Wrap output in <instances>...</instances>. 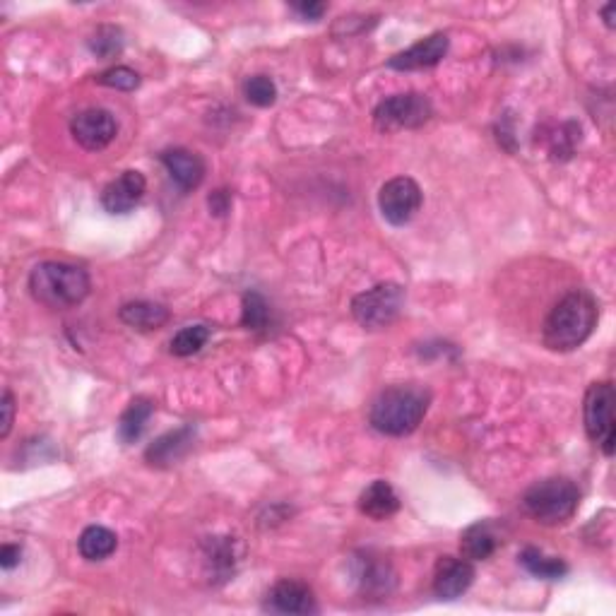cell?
Here are the masks:
<instances>
[{
    "label": "cell",
    "mask_w": 616,
    "mask_h": 616,
    "mask_svg": "<svg viewBox=\"0 0 616 616\" xmlns=\"http://www.w3.org/2000/svg\"><path fill=\"white\" fill-rule=\"evenodd\" d=\"M597 318H600V306L590 292L576 289V292L566 294L549 311L547 321L542 325L544 347L552 352H573L592 335Z\"/></svg>",
    "instance_id": "1"
},
{
    "label": "cell",
    "mask_w": 616,
    "mask_h": 616,
    "mask_svg": "<svg viewBox=\"0 0 616 616\" xmlns=\"http://www.w3.org/2000/svg\"><path fill=\"white\" fill-rule=\"evenodd\" d=\"M431 405V393L422 385H393L373 400L369 422L383 436H407L422 424Z\"/></svg>",
    "instance_id": "2"
},
{
    "label": "cell",
    "mask_w": 616,
    "mask_h": 616,
    "mask_svg": "<svg viewBox=\"0 0 616 616\" xmlns=\"http://www.w3.org/2000/svg\"><path fill=\"white\" fill-rule=\"evenodd\" d=\"M92 282L87 270L77 268L70 263H56V260H46L29 272V294L41 306L56 308H73L90 296Z\"/></svg>",
    "instance_id": "3"
},
{
    "label": "cell",
    "mask_w": 616,
    "mask_h": 616,
    "mask_svg": "<svg viewBox=\"0 0 616 616\" xmlns=\"http://www.w3.org/2000/svg\"><path fill=\"white\" fill-rule=\"evenodd\" d=\"M580 491L571 479L549 477L530 487L523 496V508L539 525H564L578 511Z\"/></svg>",
    "instance_id": "4"
},
{
    "label": "cell",
    "mask_w": 616,
    "mask_h": 616,
    "mask_svg": "<svg viewBox=\"0 0 616 616\" xmlns=\"http://www.w3.org/2000/svg\"><path fill=\"white\" fill-rule=\"evenodd\" d=\"M402 308H405V287L398 282H381L352 299L354 321L366 330H383L393 325Z\"/></svg>",
    "instance_id": "5"
},
{
    "label": "cell",
    "mask_w": 616,
    "mask_h": 616,
    "mask_svg": "<svg viewBox=\"0 0 616 616\" xmlns=\"http://www.w3.org/2000/svg\"><path fill=\"white\" fill-rule=\"evenodd\" d=\"M614 385L609 381L592 383L585 393V405H583V419H585V431L588 438L607 458L614 455Z\"/></svg>",
    "instance_id": "6"
},
{
    "label": "cell",
    "mask_w": 616,
    "mask_h": 616,
    "mask_svg": "<svg viewBox=\"0 0 616 616\" xmlns=\"http://www.w3.org/2000/svg\"><path fill=\"white\" fill-rule=\"evenodd\" d=\"M434 116V106L424 94L407 92L383 99L373 111V123L381 133H398V130L422 128Z\"/></svg>",
    "instance_id": "7"
},
{
    "label": "cell",
    "mask_w": 616,
    "mask_h": 616,
    "mask_svg": "<svg viewBox=\"0 0 616 616\" xmlns=\"http://www.w3.org/2000/svg\"><path fill=\"white\" fill-rule=\"evenodd\" d=\"M422 188L410 176H395L388 183H383L381 193H378V207L381 215L393 227H405L410 219L417 215L422 207Z\"/></svg>",
    "instance_id": "8"
},
{
    "label": "cell",
    "mask_w": 616,
    "mask_h": 616,
    "mask_svg": "<svg viewBox=\"0 0 616 616\" xmlns=\"http://www.w3.org/2000/svg\"><path fill=\"white\" fill-rule=\"evenodd\" d=\"M118 133L116 116L106 109H85L70 121V135L87 152H99L114 142Z\"/></svg>",
    "instance_id": "9"
},
{
    "label": "cell",
    "mask_w": 616,
    "mask_h": 616,
    "mask_svg": "<svg viewBox=\"0 0 616 616\" xmlns=\"http://www.w3.org/2000/svg\"><path fill=\"white\" fill-rule=\"evenodd\" d=\"M265 609L275 614H313L316 612V597L301 580L284 578L270 588L268 597H265Z\"/></svg>",
    "instance_id": "10"
},
{
    "label": "cell",
    "mask_w": 616,
    "mask_h": 616,
    "mask_svg": "<svg viewBox=\"0 0 616 616\" xmlns=\"http://www.w3.org/2000/svg\"><path fill=\"white\" fill-rule=\"evenodd\" d=\"M475 583V566L467 559L441 556L434 571V592L441 600H458Z\"/></svg>",
    "instance_id": "11"
},
{
    "label": "cell",
    "mask_w": 616,
    "mask_h": 616,
    "mask_svg": "<svg viewBox=\"0 0 616 616\" xmlns=\"http://www.w3.org/2000/svg\"><path fill=\"white\" fill-rule=\"evenodd\" d=\"M147 191V181L140 171H123L102 191V207L109 215H128Z\"/></svg>",
    "instance_id": "12"
},
{
    "label": "cell",
    "mask_w": 616,
    "mask_h": 616,
    "mask_svg": "<svg viewBox=\"0 0 616 616\" xmlns=\"http://www.w3.org/2000/svg\"><path fill=\"white\" fill-rule=\"evenodd\" d=\"M450 46L448 34L436 32L431 37H426L417 44L410 46L407 51L395 53L393 58L388 61V68L393 70H424V68H434L446 58Z\"/></svg>",
    "instance_id": "13"
},
{
    "label": "cell",
    "mask_w": 616,
    "mask_h": 616,
    "mask_svg": "<svg viewBox=\"0 0 616 616\" xmlns=\"http://www.w3.org/2000/svg\"><path fill=\"white\" fill-rule=\"evenodd\" d=\"M162 164L167 167L171 181H174L181 191H195L205 179L203 157L186 150V147H174V150L162 152Z\"/></svg>",
    "instance_id": "14"
},
{
    "label": "cell",
    "mask_w": 616,
    "mask_h": 616,
    "mask_svg": "<svg viewBox=\"0 0 616 616\" xmlns=\"http://www.w3.org/2000/svg\"><path fill=\"white\" fill-rule=\"evenodd\" d=\"M193 441H195V426L186 424L181 426V429L159 436L157 441L145 450V460L150 462L152 467H169L174 465V462H179L183 455L193 448Z\"/></svg>",
    "instance_id": "15"
},
{
    "label": "cell",
    "mask_w": 616,
    "mask_h": 616,
    "mask_svg": "<svg viewBox=\"0 0 616 616\" xmlns=\"http://www.w3.org/2000/svg\"><path fill=\"white\" fill-rule=\"evenodd\" d=\"M118 318L128 325V328L140 330V333H152V330L164 328L169 323L171 313L167 306L154 304V301H128L118 311Z\"/></svg>",
    "instance_id": "16"
},
{
    "label": "cell",
    "mask_w": 616,
    "mask_h": 616,
    "mask_svg": "<svg viewBox=\"0 0 616 616\" xmlns=\"http://www.w3.org/2000/svg\"><path fill=\"white\" fill-rule=\"evenodd\" d=\"M359 511L371 520H385L400 511V499L385 479H376L359 496Z\"/></svg>",
    "instance_id": "17"
},
{
    "label": "cell",
    "mask_w": 616,
    "mask_h": 616,
    "mask_svg": "<svg viewBox=\"0 0 616 616\" xmlns=\"http://www.w3.org/2000/svg\"><path fill=\"white\" fill-rule=\"evenodd\" d=\"M499 549V535L491 523H475L460 537V554L467 561H487Z\"/></svg>",
    "instance_id": "18"
},
{
    "label": "cell",
    "mask_w": 616,
    "mask_h": 616,
    "mask_svg": "<svg viewBox=\"0 0 616 616\" xmlns=\"http://www.w3.org/2000/svg\"><path fill=\"white\" fill-rule=\"evenodd\" d=\"M154 414V402L147 398H135L130 405L126 407V412L121 414V419H118V438H121L126 446L130 443L140 441V436L145 434V426L152 419Z\"/></svg>",
    "instance_id": "19"
},
{
    "label": "cell",
    "mask_w": 616,
    "mask_h": 616,
    "mask_svg": "<svg viewBox=\"0 0 616 616\" xmlns=\"http://www.w3.org/2000/svg\"><path fill=\"white\" fill-rule=\"evenodd\" d=\"M118 537L109 527L90 525L77 539V549H80L82 559L87 561H104L116 552Z\"/></svg>",
    "instance_id": "20"
},
{
    "label": "cell",
    "mask_w": 616,
    "mask_h": 616,
    "mask_svg": "<svg viewBox=\"0 0 616 616\" xmlns=\"http://www.w3.org/2000/svg\"><path fill=\"white\" fill-rule=\"evenodd\" d=\"M520 564L530 576L542 578V580H559L568 573V564L559 556H547L542 549L527 547L520 552Z\"/></svg>",
    "instance_id": "21"
},
{
    "label": "cell",
    "mask_w": 616,
    "mask_h": 616,
    "mask_svg": "<svg viewBox=\"0 0 616 616\" xmlns=\"http://www.w3.org/2000/svg\"><path fill=\"white\" fill-rule=\"evenodd\" d=\"M205 564L212 566L215 576H222V580L234 573L236 554H234V539L229 537H210L205 542Z\"/></svg>",
    "instance_id": "22"
},
{
    "label": "cell",
    "mask_w": 616,
    "mask_h": 616,
    "mask_svg": "<svg viewBox=\"0 0 616 616\" xmlns=\"http://www.w3.org/2000/svg\"><path fill=\"white\" fill-rule=\"evenodd\" d=\"M270 323V306L258 292H246L241 301V325L248 330H263Z\"/></svg>",
    "instance_id": "23"
},
{
    "label": "cell",
    "mask_w": 616,
    "mask_h": 616,
    "mask_svg": "<svg viewBox=\"0 0 616 616\" xmlns=\"http://www.w3.org/2000/svg\"><path fill=\"white\" fill-rule=\"evenodd\" d=\"M207 340H210V328H205V325H188L171 340V354L174 357H191V354L205 347Z\"/></svg>",
    "instance_id": "24"
},
{
    "label": "cell",
    "mask_w": 616,
    "mask_h": 616,
    "mask_svg": "<svg viewBox=\"0 0 616 616\" xmlns=\"http://www.w3.org/2000/svg\"><path fill=\"white\" fill-rule=\"evenodd\" d=\"M90 51L97 58H116L123 51V34L118 27L104 25L90 37Z\"/></svg>",
    "instance_id": "25"
},
{
    "label": "cell",
    "mask_w": 616,
    "mask_h": 616,
    "mask_svg": "<svg viewBox=\"0 0 616 616\" xmlns=\"http://www.w3.org/2000/svg\"><path fill=\"white\" fill-rule=\"evenodd\" d=\"M244 97L253 106L268 109V106L277 102V87L268 75H253L244 82Z\"/></svg>",
    "instance_id": "26"
},
{
    "label": "cell",
    "mask_w": 616,
    "mask_h": 616,
    "mask_svg": "<svg viewBox=\"0 0 616 616\" xmlns=\"http://www.w3.org/2000/svg\"><path fill=\"white\" fill-rule=\"evenodd\" d=\"M361 585L366 592H390L393 585V573H390L388 564H378V561H364V568L359 573Z\"/></svg>",
    "instance_id": "27"
},
{
    "label": "cell",
    "mask_w": 616,
    "mask_h": 616,
    "mask_svg": "<svg viewBox=\"0 0 616 616\" xmlns=\"http://www.w3.org/2000/svg\"><path fill=\"white\" fill-rule=\"evenodd\" d=\"M97 82L104 87H111V90L133 92L135 87H140V75L135 73V70L126 68V65H116V68L104 70V73L97 77Z\"/></svg>",
    "instance_id": "28"
},
{
    "label": "cell",
    "mask_w": 616,
    "mask_h": 616,
    "mask_svg": "<svg viewBox=\"0 0 616 616\" xmlns=\"http://www.w3.org/2000/svg\"><path fill=\"white\" fill-rule=\"evenodd\" d=\"M0 410H3V419H0V438H8L10 429L15 424V395L10 390H5L3 400H0Z\"/></svg>",
    "instance_id": "29"
},
{
    "label": "cell",
    "mask_w": 616,
    "mask_h": 616,
    "mask_svg": "<svg viewBox=\"0 0 616 616\" xmlns=\"http://www.w3.org/2000/svg\"><path fill=\"white\" fill-rule=\"evenodd\" d=\"M207 207H210V212L215 217H224L231 210V193L224 191V188H219L207 198Z\"/></svg>",
    "instance_id": "30"
},
{
    "label": "cell",
    "mask_w": 616,
    "mask_h": 616,
    "mask_svg": "<svg viewBox=\"0 0 616 616\" xmlns=\"http://www.w3.org/2000/svg\"><path fill=\"white\" fill-rule=\"evenodd\" d=\"M20 561H22L20 544H3V547H0V566H3V571H13Z\"/></svg>",
    "instance_id": "31"
},
{
    "label": "cell",
    "mask_w": 616,
    "mask_h": 616,
    "mask_svg": "<svg viewBox=\"0 0 616 616\" xmlns=\"http://www.w3.org/2000/svg\"><path fill=\"white\" fill-rule=\"evenodd\" d=\"M294 10L306 20H321L325 13V3H299L294 5Z\"/></svg>",
    "instance_id": "32"
},
{
    "label": "cell",
    "mask_w": 616,
    "mask_h": 616,
    "mask_svg": "<svg viewBox=\"0 0 616 616\" xmlns=\"http://www.w3.org/2000/svg\"><path fill=\"white\" fill-rule=\"evenodd\" d=\"M602 15H604V22H607V27L612 29V27H614V20H612V5H604Z\"/></svg>",
    "instance_id": "33"
}]
</instances>
